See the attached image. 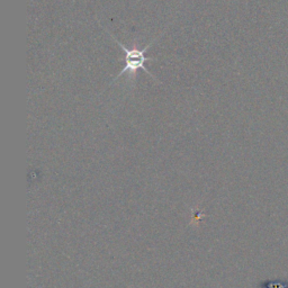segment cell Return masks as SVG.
<instances>
[{
	"mask_svg": "<svg viewBox=\"0 0 288 288\" xmlns=\"http://www.w3.org/2000/svg\"><path fill=\"white\" fill-rule=\"evenodd\" d=\"M110 36H112L113 40L115 42H116V43L118 45H120V47L123 50V52H124V54H125V56H124V61H125L124 69H123V70L120 72V74H118L116 77H115L114 80H113V82L110 83V84H113L115 81H116L117 79H120L123 75L126 74V72H129V74L131 76H133V75H136V72L139 71V70H143L144 72H147L148 75H150V77H152L153 79L157 80L156 77L153 76L152 74H150V72L147 70V68H145V62H147V61H152V60L153 61H157V59H152V57H147V56H145V52L148 51V49L150 47H151V45L153 43H155V42L157 40H158V38H156V40H153L151 42V43L148 44L147 47H145L144 49L140 50L139 48H137V44H135V43L133 44L132 49H129V48H126L124 44H122L120 41H117L116 38H115L112 35V34H110Z\"/></svg>",
	"mask_w": 288,
	"mask_h": 288,
	"instance_id": "obj_1",
	"label": "cell"
}]
</instances>
